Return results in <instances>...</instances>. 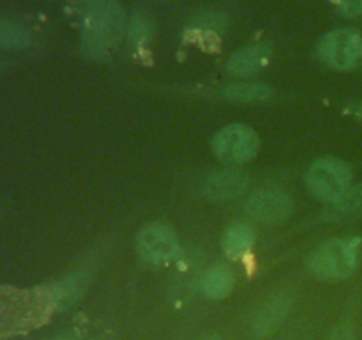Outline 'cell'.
<instances>
[{"mask_svg":"<svg viewBox=\"0 0 362 340\" xmlns=\"http://www.w3.org/2000/svg\"><path fill=\"white\" fill-rule=\"evenodd\" d=\"M55 307L52 287L20 290L0 289V333H18L37 328L49 317Z\"/></svg>","mask_w":362,"mask_h":340,"instance_id":"6da1fadb","label":"cell"},{"mask_svg":"<svg viewBox=\"0 0 362 340\" xmlns=\"http://www.w3.org/2000/svg\"><path fill=\"white\" fill-rule=\"evenodd\" d=\"M255 243V232L250 225H232L226 230L225 237H223V250H225L226 257L233 259H243L244 255L250 254Z\"/></svg>","mask_w":362,"mask_h":340,"instance_id":"4fadbf2b","label":"cell"},{"mask_svg":"<svg viewBox=\"0 0 362 340\" xmlns=\"http://www.w3.org/2000/svg\"><path fill=\"white\" fill-rule=\"evenodd\" d=\"M88 283H90V276L85 271L73 273V275L64 278L60 283H57L55 287H52L53 298H55V307L66 308L76 303L87 293Z\"/></svg>","mask_w":362,"mask_h":340,"instance_id":"7c38bea8","label":"cell"},{"mask_svg":"<svg viewBox=\"0 0 362 340\" xmlns=\"http://www.w3.org/2000/svg\"><path fill=\"white\" fill-rule=\"evenodd\" d=\"M354 113H356V115L359 117V119H362V105L356 106V108H354Z\"/></svg>","mask_w":362,"mask_h":340,"instance_id":"7402d4cb","label":"cell"},{"mask_svg":"<svg viewBox=\"0 0 362 340\" xmlns=\"http://www.w3.org/2000/svg\"><path fill=\"white\" fill-rule=\"evenodd\" d=\"M290 310V300L288 298H276V300L269 301L264 307L260 308V312L257 314L253 322L255 335L257 336H267L272 332L281 326V322L285 321L286 314Z\"/></svg>","mask_w":362,"mask_h":340,"instance_id":"8fae6325","label":"cell"},{"mask_svg":"<svg viewBox=\"0 0 362 340\" xmlns=\"http://www.w3.org/2000/svg\"><path fill=\"white\" fill-rule=\"evenodd\" d=\"M28 41L30 38L23 27L13 21H0V48H23L28 45Z\"/></svg>","mask_w":362,"mask_h":340,"instance_id":"2e32d148","label":"cell"},{"mask_svg":"<svg viewBox=\"0 0 362 340\" xmlns=\"http://www.w3.org/2000/svg\"><path fill=\"white\" fill-rule=\"evenodd\" d=\"M247 176L240 170H221L205 181L204 191L212 200H233L246 191Z\"/></svg>","mask_w":362,"mask_h":340,"instance_id":"9c48e42d","label":"cell"},{"mask_svg":"<svg viewBox=\"0 0 362 340\" xmlns=\"http://www.w3.org/2000/svg\"><path fill=\"white\" fill-rule=\"evenodd\" d=\"M329 340H356V335H354V328L345 322V324H339L338 328L332 332L331 339Z\"/></svg>","mask_w":362,"mask_h":340,"instance_id":"ffe728a7","label":"cell"},{"mask_svg":"<svg viewBox=\"0 0 362 340\" xmlns=\"http://www.w3.org/2000/svg\"><path fill=\"white\" fill-rule=\"evenodd\" d=\"M88 2H99V0H88Z\"/></svg>","mask_w":362,"mask_h":340,"instance_id":"cb8c5ba5","label":"cell"},{"mask_svg":"<svg viewBox=\"0 0 362 340\" xmlns=\"http://www.w3.org/2000/svg\"><path fill=\"white\" fill-rule=\"evenodd\" d=\"M200 340H223L221 336H218V335H207V336H204V339H200Z\"/></svg>","mask_w":362,"mask_h":340,"instance_id":"603a6c76","label":"cell"},{"mask_svg":"<svg viewBox=\"0 0 362 340\" xmlns=\"http://www.w3.org/2000/svg\"><path fill=\"white\" fill-rule=\"evenodd\" d=\"M336 9L345 16H362V0H332Z\"/></svg>","mask_w":362,"mask_h":340,"instance_id":"d6986e66","label":"cell"},{"mask_svg":"<svg viewBox=\"0 0 362 340\" xmlns=\"http://www.w3.org/2000/svg\"><path fill=\"white\" fill-rule=\"evenodd\" d=\"M359 264V241L334 239L317 251L311 268L322 280L349 278Z\"/></svg>","mask_w":362,"mask_h":340,"instance_id":"277c9868","label":"cell"},{"mask_svg":"<svg viewBox=\"0 0 362 340\" xmlns=\"http://www.w3.org/2000/svg\"><path fill=\"white\" fill-rule=\"evenodd\" d=\"M179 251V241L170 227L154 223L138 234V254L151 264H166Z\"/></svg>","mask_w":362,"mask_h":340,"instance_id":"52a82bcc","label":"cell"},{"mask_svg":"<svg viewBox=\"0 0 362 340\" xmlns=\"http://www.w3.org/2000/svg\"><path fill=\"white\" fill-rule=\"evenodd\" d=\"M225 96L232 101H265L272 96V89L264 84H233L226 89Z\"/></svg>","mask_w":362,"mask_h":340,"instance_id":"9a60e30c","label":"cell"},{"mask_svg":"<svg viewBox=\"0 0 362 340\" xmlns=\"http://www.w3.org/2000/svg\"><path fill=\"white\" fill-rule=\"evenodd\" d=\"M53 340H80V339L74 335H62V336H57V339H53Z\"/></svg>","mask_w":362,"mask_h":340,"instance_id":"44dd1931","label":"cell"},{"mask_svg":"<svg viewBox=\"0 0 362 340\" xmlns=\"http://www.w3.org/2000/svg\"><path fill=\"white\" fill-rule=\"evenodd\" d=\"M127 35H129L131 42H134V45L145 42L148 35H151V20L144 13H136L131 18L129 27H127Z\"/></svg>","mask_w":362,"mask_h":340,"instance_id":"ac0fdd59","label":"cell"},{"mask_svg":"<svg viewBox=\"0 0 362 340\" xmlns=\"http://www.w3.org/2000/svg\"><path fill=\"white\" fill-rule=\"evenodd\" d=\"M318 55L332 69H354L362 62V38L346 28L329 32L318 45Z\"/></svg>","mask_w":362,"mask_h":340,"instance_id":"5b68a950","label":"cell"},{"mask_svg":"<svg viewBox=\"0 0 362 340\" xmlns=\"http://www.w3.org/2000/svg\"><path fill=\"white\" fill-rule=\"evenodd\" d=\"M352 170L345 162L322 158L310 166L306 184L311 193L325 202H338L350 190Z\"/></svg>","mask_w":362,"mask_h":340,"instance_id":"3957f363","label":"cell"},{"mask_svg":"<svg viewBox=\"0 0 362 340\" xmlns=\"http://www.w3.org/2000/svg\"><path fill=\"white\" fill-rule=\"evenodd\" d=\"M233 285L232 273L225 266H214L205 273L202 280V290L211 300H223L230 294Z\"/></svg>","mask_w":362,"mask_h":340,"instance_id":"5bb4252c","label":"cell"},{"mask_svg":"<svg viewBox=\"0 0 362 340\" xmlns=\"http://www.w3.org/2000/svg\"><path fill=\"white\" fill-rule=\"evenodd\" d=\"M214 152L219 159L233 165H240L257 156L260 142L257 133L244 124H232L219 131L212 140Z\"/></svg>","mask_w":362,"mask_h":340,"instance_id":"8992f818","label":"cell"},{"mask_svg":"<svg viewBox=\"0 0 362 340\" xmlns=\"http://www.w3.org/2000/svg\"><path fill=\"white\" fill-rule=\"evenodd\" d=\"M359 209H362V186L352 188V190L346 191L338 202H334V204H332V215H350V212H356L359 211Z\"/></svg>","mask_w":362,"mask_h":340,"instance_id":"e0dca14e","label":"cell"},{"mask_svg":"<svg viewBox=\"0 0 362 340\" xmlns=\"http://www.w3.org/2000/svg\"><path fill=\"white\" fill-rule=\"evenodd\" d=\"M124 30V16L113 0L101 2L88 13L83 25V46L88 53H105L117 45Z\"/></svg>","mask_w":362,"mask_h":340,"instance_id":"7a4b0ae2","label":"cell"},{"mask_svg":"<svg viewBox=\"0 0 362 340\" xmlns=\"http://www.w3.org/2000/svg\"><path fill=\"white\" fill-rule=\"evenodd\" d=\"M251 218L262 223H281L292 215V198L278 190H260L246 204Z\"/></svg>","mask_w":362,"mask_h":340,"instance_id":"ba28073f","label":"cell"},{"mask_svg":"<svg viewBox=\"0 0 362 340\" xmlns=\"http://www.w3.org/2000/svg\"><path fill=\"white\" fill-rule=\"evenodd\" d=\"M271 59V48L265 45H255L233 53L228 60V71L239 76L257 73Z\"/></svg>","mask_w":362,"mask_h":340,"instance_id":"30bf717a","label":"cell"}]
</instances>
